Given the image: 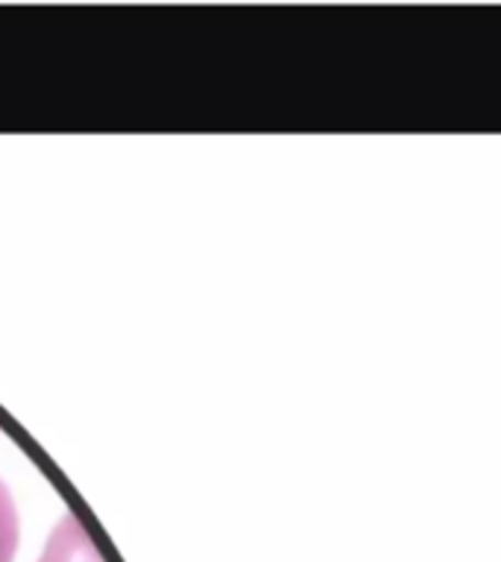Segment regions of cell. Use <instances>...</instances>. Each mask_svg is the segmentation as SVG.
I'll return each instance as SVG.
<instances>
[{"label":"cell","instance_id":"cell-2","mask_svg":"<svg viewBox=\"0 0 501 562\" xmlns=\"http://www.w3.org/2000/svg\"><path fill=\"white\" fill-rule=\"evenodd\" d=\"M18 551V509L12 492L0 481V562H12Z\"/></svg>","mask_w":501,"mask_h":562},{"label":"cell","instance_id":"cell-1","mask_svg":"<svg viewBox=\"0 0 501 562\" xmlns=\"http://www.w3.org/2000/svg\"><path fill=\"white\" fill-rule=\"evenodd\" d=\"M38 562H105L94 542L88 539L86 527L74 516H65L47 539L42 560Z\"/></svg>","mask_w":501,"mask_h":562}]
</instances>
